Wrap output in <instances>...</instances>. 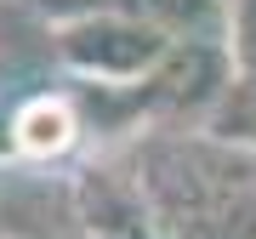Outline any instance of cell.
<instances>
[{"label": "cell", "mask_w": 256, "mask_h": 239, "mask_svg": "<svg viewBox=\"0 0 256 239\" xmlns=\"http://www.w3.org/2000/svg\"><path fill=\"white\" fill-rule=\"evenodd\" d=\"M80 142V114H74L68 97H28L12 108V154L23 160H63L68 148Z\"/></svg>", "instance_id": "3957f363"}, {"label": "cell", "mask_w": 256, "mask_h": 239, "mask_svg": "<svg viewBox=\"0 0 256 239\" xmlns=\"http://www.w3.org/2000/svg\"><path fill=\"white\" fill-rule=\"evenodd\" d=\"M216 148V160L188 154L182 171L154 176L171 228L182 239H256V154L245 148Z\"/></svg>", "instance_id": "6da1fadb"}, {"label": "cell", "mask_w": 256, "mask_h": 239, "mask_svg": "<svg viewBox=\"0 0 256 239\" xmlns=\"http://www.w3.org/2000/svg\"><path fill=\"white\" fill-rule=\"evenodd\" d=\"M176 34H165L160 23L131 18V12H63L52 18V52L68 74L92 86H137L148 68L165 57Z\"/></svg>", "instance_id": "7a4b0ae2"}, {"label": "cell", "mask_w": 256, "mask_h": 239, "mask_svg": "<svg viewBox=\"0 0 256 239\" xmlns=\"http://www.w3.org/2000/svg\"><path fill=\"white\" fill-rule=\"evenodd\" d=\"M222 52L234 68H256V0H222Z\"/></svg>", "instance_id": "5b68a950"}, {"label": "cell", "mask_w": 256, "mask_h": 239, "mask_svg": "<svg viewBox=\"0 0 256 239\" xmlns=\"http://www.w3.org/2000/svg\"><path fill=\"white\" fill-rule=\"evenodd\" d=\"M200 131L222 148H245L256 154V68H234L222 74V86L210 92L205 114H200Z\"/></svg>", "instance_id": "277c9868"}, {"label": "cell", "mask_w": 256, "mask_h": 239, "mask_svg": "<svg viewBox=\"0 0 256 239\" xmlns=\"http://www.w3.org/2000/svg\"><path fill=\"white\" fill-rule=\"evenodd\" d=\"M6 154H12V114L0 108V160H6Z\"/></svg>", "instance_id": "8992f818"}, {"label": "cell", "mask_w": 256, "mask_h": 239, "mask_svg": "<svg viewBox=\"0 0 256 239\" xmlns=\"http://www.w3.org/2000/svg\"><path fill=\"white\" fill-rule=\"evenodd\" d=\"M0 74H6V57H0Z\"/></svg>", "instance_id": "52a82bcc"}]
</instances>
